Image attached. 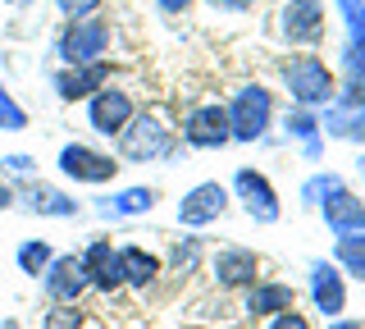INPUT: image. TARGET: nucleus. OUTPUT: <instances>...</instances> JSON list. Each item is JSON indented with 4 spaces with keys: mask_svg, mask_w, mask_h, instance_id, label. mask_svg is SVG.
Here are the masks:
<instances>
[{
    "mask_svg": "<svg viewBox=\"0 0 365 329\" xmlns=\"http://www.w3.org/2000/svg\"><path fill=\"white\" fill-rule=\"evenodd\" d=\"M41 329H83V311L78 302H51L41 315Z\"/></svg>",
    "mask_w": 365,
    "mask_h": 329,
    "instance_id": "22",
    "label": "nucleus"
},
{
    "mask_svg": "<svg viewBox=\"0 0 365 329\" xmlns=\"http://www.w3.org/2000/svg\"><path fill=\"white\" fill-rule=\"evenodd\" d=\"M55 169H60V178L83 183V188H106L119 178V161L91 142H64L60 156H55Z\"/></svg>",
    "mask_w": 365,
    "mask_h": 329,
    "instance_id": "3",
    "label": "nucleus"
},
{
    "mask_svg": "<svg viewBox=\"0 0 365 329\" xmlns=\"http://www.w3.org/2000/svg\"><path fill=\"white\" fill-rule=\"evenodd\" d=\"M9 206H14V183L0 174V211H9Z\"/></svg>",
    "mask_w": 365,
    "mask_h": 329,
    "instance_id": "29",
    "label": "nucleus"
},
{
    "mask_svg": "<svg viewBox=\"0 0 365 329\" xmlns=\"http://www.w3.org/2000/svg\"><path fill=\"white\" fill-rule=\"evenodd\" d=\"M32 5H41V0H19V9H32Z\"/></svg>",
    "mask_w": 365,
    "mask_h": 329,
    "instance_id": "30",
    "label": "nucleus"
},
{
    "mask_svg": "<svg viewBox=\"0 0 365 329\" xmlns=\"http://www.w3.org/2000/svg\"><path fill=\"white\" fill-rule=\"evenodd\" d=\"M334 9L342 14V28H347L351 41L365 37V0H334Z\"/></svg>",
    "mask_w": 365,
    "mask_h": 329,
    "instance_id": "24",
    "label": "nucleus"
},
{
    "mask_svg": "<svg viewBox=\"0 0 365 329\" xmlns=\"http://www.w3.org/2000/svg\"><path fill=\"white\" fill-rule=\"evenodd\" d=\"M155 206V192L151 188H123V192H114V197H101V215L106 220H133V215H146Z\"/></svg>",
    "mask_w": 365,
    "mask_h": 329,
    "instance_id": "15",
    "label": "nucleus"
},
{
    "mask_svg": "<svg viewBox=\"0 0 365 329\" xmlns=\"http://www.w3.org/2000/svg\"><path fill=\"white\" fill-rule=\"evenodd\" d=\"M288 306H292V288H283V283H260L247 298L251 315H274V311H288Z\"/></svg>",
    "mask_w": 365,
    "mask_h": 329,
    "instance_id": "19",
    "label": "nucleus"
},
{
    "mask_svg": "<svg viewBox=\"0 0 365 329\" xmlns=\"http://www.w3.org/2000/svg\"><path fill=\"white\" fill-rule=\"evenodd\" d=\"M51 260H55V247L46 243V238H28V243H19V252H14L19 275H28V279H41Z\"/></svg>",
    "mask_w": 365,
    "mask_h": 329,
    "instance_id": "17",
    "label": "nucleus"
},
{
    "mask_svg": "<svg viewBox=\"0 0 365 329\" xmlns=\"http://www.w3.org/2000/svg\"><path fill=\"white\" fill-rule=\"evenodd\" d=\"M269 329H311V325H306V320H302V315H297V311H292V306H288V311H279V320H274Z\"/></svg>",
    "mask_w": 365,
    "mask_h": 329,
    "instance_id": "28",
    "label": "nucleus"
},
{
    "mask_svg": "<svg viewBox=\"0 0 365 329\" xmlns=\"http://www.w3.org/2000/svg\"><path fill=\"white\" fill-rule=\"evenodd\" d=\"M279 32L288 46H319L329 32L324 0H279Z\"/></svg>",
    "mask_w": 365,
    "mask_h": 329,
    "instance_id": "5",
    "label": "nucleus"
},
{
    "mask_svg": "<svg viewBox=\"0 0 365 329\" xmlns=\"http://www.w3.org/2000/svg\"><path fill=\"white\" fill-rule=\"evenodd\" d=\"M269 92L265 87H242L233 101V115H228V123L237 128V138H260L265 133V123H269Z\"/></svg>",
    "mask_w": 365,
    "mask_h": 329,
    "instance_id": "11",
    "label": "nucleus"
},
{
    "mask_svg": "<svg viewBox=\"0 0 365 329\" xmlns=\"http://www.w3.org/2000/svg\"><path fill=\"white\" fill-rule=\"evenodd\" d=\"M83 265H87V279L96 293H119L123 288V270H119V247L110 243V238H91L83 247Z\"/></svg>",
    "mask_w": 365,
    "mask_h": 329,
    "instance_id": "10",
    "label": "nucleus"
},
{
    "mask_svg": "<svg viewBox=\"0 0 365 329\" xmlns=\"http://www.w3.org/2000/svg\"><path fill=\"white\" fill-rule=\"evenodd\" d=\"M114 51V19L101 14H83V19H64L55 32L51 55L60 64H91V60H110Z\"/></svg>",
    "mask_w": 365,
    "mask_h": 329,
    "instance_id": "1",
    "label": "nucleus"
},
{
    "mask_svg": "<svg viewBox=\"0 0 365 329\" xmlns=\"http://www.w3.org/2000/svg\"><path fill=\"white\" fill-rule=\"evenodd\" d=\"M101 83H110V60H91V64H60V69L51 74V87H55V96H60L64 106H78V101H87Z\"/></svg>",
    "mask_w": 365,
    "mask_h": 329,
    "instance_id": "8",
    "label": "nucleus"
},
{
    "mask_svg": "<svg viewBox=\"0 0 365 329\" xmlns=\"http://www.w3.org/2000/svg\"><path fill=\"white\" fill-rule=\"evenodd\" d=\"M41 288H46V298H51V302H78L91 288L83 256H78V252H64V256L55 252V260L46 265V275H41Z\"/></svg>",
    "mask_w": 365,
    "mask_h": 329,
    "instance_id": "7",
    "label": "nucleus"
},
{
    "mask_svg": "<svg viewBox=\"0 0 365 329\" xmlns=\"http://www.w3.org/2000/svg\"><path fill=\"white\" fill-rule=\"evenodd\" d=\"M14 201H23V211H28V215H41V220H73V215L83 211L64 188L41 183V178H28L23 188H14Z\"/></svg>",
    "mask_w": 365,
    "mask_h": 329,
    "instance_id": "9",
    "label": "nucleus"
},
{
    "mask_svg": "<svg viewBox=\"0 0 365 329\" xmlns=\"http://www.w3.org/2000/svg\"><path fill=\"white\" fill-rule=\"evenodd\" d=\"M151 5H155L165 19H178V14H187V9L197 5V0H151Z\"/></svg>",
    "mask_w": 365,
    "mask_h": 329,
    "instance_id": "27",
    "label": "nucleus"
},
{
    "mask_svg": "<svg viewBox=\"0 0 365 329\" xmlns=\"http://www.w3.org/2000/svg\"><path fill=\"white\" fill-rule=\"evenodd\" d=\"M283 78H288L292 96L306 101V106H324V101L334 96V74H329V64L319 60V55H292V60L283 64Z\"/></svg>",
    "mask_w": 365,
    "mask_h": 329,
    "instance_id": "6",
    "label": "nucleus"
},
{
    "mask_svg": "<svg viewBox=\"0 0 365 329\" xmlns=\"http://www.w3.org/2000/svg\"><path fill=\"white\" fill-rule=\"evenodd\" d=\"M237 188L247 192V211L251 215H260V220H274V215H279V206H274V192H269V183L260 174L242 169V174H237Z\"/></svg>",
    "mask_w": 365,
    "mask_h": 329,
    "instance_id": "18",
    "label": "nucleus"
},
{
    "mask_svg": "<svg viewBox=\"0 0 365 329\" xmlns=\"http://www.w3.org/2000/svg\"><path fill=\"white\" fill-rule=\"evenodd\" d=\"M119 270H123V288H146V283H155V275H160V256L146 252V247H137V243H123L119 247Z\"/></svg>",
    "mask_w": 365,
    "mask_h": 329,
    "instance_id": "14",
    "label": "nucleus"
},
{
    "mask_svg": "<svg viewBox=\"0 0 365 329\" xmlns=\"http://www.w3.org/2000/svg\"><path fill=\"white\" fill-rule=\"evenodd\" d=\"M224 201H228V197H224L220 183H201V188H192L187 197L178 201V220H182V224H210L215 215L224 211Z\"/></svg>",
    "mask_w": 365,
    "mask_h": 329,
    "instance_id": "13",
    "label": "nucleus"
},
{
    "mask_svg": "<svg viewBox=\"0 0 365 329\" xmlns=\"http://www.w3.org/2000/svg\"><path fill=\"white\" fill-rule=\"evenodd\" d=\"M114 142H119V156H123V161L146 165V161H160V156L174 151V128H169L155 110H137V115L128 119V128H123Z\"/></svg>",
    "mask_w": 365,
    "mask_h": 329,
    "instance_id": "2",
    "label": "nucleus"
},
{
    "mask_svg": "<svg viewBox=\"0 0 365 329\" xmlns=\"http://www.w3.org/2000/svg\"><path fill=\"white\" fill-rule=\"evenodd\" d=\"M51 5H55L60 19H83V14H101L106 0H51Z\"/></svg>",
    "mask_w": 365,
    "mask_h": 329,
    "instance_id": "26",
    "label": "nucleus"
},
{
    "mask_svg": "<svg viewBox=\"0 0 365 329\" xmlns=\"http://www.w3.org/2000/svg\"><path fill=\"white\" fill-rule=\"evenodd\" d=\"M83 106H87V128L96 133V138H119V133L128 128V119L137 115L133 92L123 83H114V78H110V83H101Z\"/></svg>",
    "mask_w": 365,
    "mask_h": 329,
    "instance_id": "4",
    "label": "nucleus"
},
{
    "mask_svg": "<svg viewBox=\"0 0 365 329\" xmlns=\"http://www.w3.org/2000/svg\"><path fill=\"white\" fill-rule=\"evenodd\" d=\"M28 106L9 92V83H0V133H28Z\"/></svg>",
    "mask_w": 365,
    "mask_h": 329,
    "instance_id": "21",
    "label": "nucleus"
},
{
    "mask_svg": "<svg viewBox=\"0 0 365 329\" xmlns=\"http://www.w3.org/2000/svg\"><path fill=\"white\" fill-rule=\"evenodd\" d=\"M324 215H334L342 229H347V224H365V206H356V197H334L324 206Z\"/></svg>",
    "mask_w": 365,
    "mask_h": 329,
    "instance_id": "25",
    "label": "nucleus"
},
{
    "mask_svg": "<svg viewBox=\"0 0 365 329\" xmlns=\"http://www.w3.org/2000/svg\"><path fill=\"white\" fill-rule=\"evenodd\" d=\"M215 279H220L224 288H242V283L256 279V256H247V252H224V256H215Z\"/></svg>",
    "mask_w": 365,
    "mask_h": 329,
    "instance_id": "16",
    "label": "nucleus"
},
{
    "mask_svg": "<svg viewBox=\"0 0 365 329\" xmlns=\"http://www.w3.org/2000/svg\"><path fill=\"white\" fill-rule=\"evenodd\" d=\"M0 5H19V0H0Z\"/></svg>",
    "mask_w": 365,
    "mask_h": 329,
    "instance_id": "32",
    "label": "nucleus"
},
{
    "mask_svg": "<svg viewBox=\"0 0 365 329\" xmlns=\"http://www.w3.org/2000/svg\"><path fill=\"white\" fill-rule=\"evenodd\" d=\"M0 329H19V320H0Z\"/></svg>",
    "mask_w": 365,
    "mask_h": 329,
    "instance_id": "31",
    "label": "nucleus"
},
{
    "mask_svg": "<svg viewBox=\"0 0 365 329\" xmlns=\"http://www.w3.org/2000/svg\"><path fill=\"white\" fill-rule=\"evenodd\" d=\"M0 174H5V178H19V183H28V178H37V156H28V151L0 156Z\"/></svg>",
    "mask_w": 365,
    "mask_h": 329,
    "instance_id": "23",
    "label": "nucleus"
},
{
    "mask_svg": "<svg viewBox=\"0 0 365 329\" xmlns=\"http://www.w3.org/2000/svg\"><path fill=\"white\" fill-rule=\"evenodd\" d=\"M315 302H319V311H324V315H338L342 311V279H338V270L315 265Z\"/></svg>",
    "mask_w": 365,
    "mask_h": 329,
    "instance_id": "20",
    "label": "nucleus"
},
{
    "mask_svg": "<svg viewBox=\"0 0 365 329\" xmlns=\"http://www.w3.org/2000/svg\"><path fill=\"white\" fill-rule=\"evenodd\" d=\"M228 128H233V123H228V110H220V106H197L182 119V138L192 146H224Z\"/></svg>",
    "mask_w": 365,
    "mask_h": 329,
    "instance_id": "12",
    "label": "nucleus"
}]
</instances>
